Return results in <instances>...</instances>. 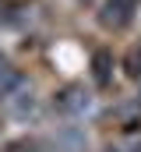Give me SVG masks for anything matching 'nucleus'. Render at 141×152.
I'll return each mask as SVG.
<instances>
[{
    "instance_id": "1",
    "label": "nucleus",
    "mask_w": 141,
    "mask_h": 152,
    "mask_svg": "<svg viewBox=\"0 0 141 152\" xmlns=\"http://www.w3.org/2000/svg\"><path fill=\"white\" fill-rule=\"evenodd\" d=\"M53 106H57V113H64V117H78V113L88 110V92L81 85H67V88H60L53 96Z\"/></svg>"
},
{
    "instance_id": "2",
    "label": "nucleus",
    "mask_w": 141,
    "mask_h": 152,
    "mask_svg": "<svg viewBox=\"0 0 141 152\" xmlns=\"http://www.w3.org/2000/svg\"><path fill=\"white\" fill-rule=\"evenodd\" d=\"M131 18H134V0H106L99 11V21L106 28H124L131 25Z\"/></svg>"
},
{
    "instance_id": "3",
    "label": "nucleus",
    "mask_w": 141,
    "mask_h": 152,
    "mask_svg": "<svg viewBox=\"0 0 141 152\" xmlns=\"http://www.w3.org/2000/svg\"><path fill=\"white\" fill-rule=\"evenodd\" d=\"M25 85V78H21V71L18 67H11V60L0 53V99H7V96H14L18 88Z\"/></svg>"
},
{
    "instance_id": "4",
    "label": "nucleus",
    "mask_w": 141,
    "mask_h": 152,
    "mask_svg": "<svg viewBox=\"0 0 141 152\" xmlns=\"http://www.w3.org/2000/svg\"><path fill=\"white\" fill-rule=\"evenodd\" d=\"M7 106H11V113H14V117H28V113H35V96H32V92L7 96Z\"/></svg>"
},
{
    "instance_id": "5",
    "label": "nucleus",
    "mask_w": 141,
    "mask_h": 152,
    "mask_svg": "<svg viewBox=\"0 0 141 152\" xmlns=\"http://www.w3.org/2000/svg\"><path fill=\"white\" fill-rule=\"evenodd\" d=\"M109 64H113V57L106 53V50H99L95 57H92V75H95V85H109Z\"/></svg>"
},
{
    "instance_id": "6",
    "label": "nucleus",
    "mask_w": 141,
    "mask_h": 152,
    "mask_svg": "<svg viewBox=\"0 0 141 152\" xmlns=\"http://www.w3.org/2000/svg\"><path fill=\"white\" fill-rule=\"evenodd\" d=\"M127 75L131 78H141V46H134L127 53Z\"/></svg>"
},
{
    "instance_id": "7",
    "label": "nucleus",
    "mask_w": 141,
    "mask_h": 152,
    "mask_svg": "<svg viewBox=\"0 0 141 152\" xmlns=\"http://www.w3.org/2000/svg\"><path fill=\"white\" fill-rule=\"evenodd\" d=\"M7 152H39V145L28 142V138H18V142H11V145H7Z\"/></svg>"
},
{
    "instance_id": "8",
    "label": "nucleus",
    "mask_w": 141,
    "mask_h": 152,
    "mask_svg": "<svg viewBox=\"0 0 141 152\" xmlns=\"http://www.w3.org/2000/svg\"><path fill=\"white\" fill-rule=\"evenodd\" d=\"M106 152H120V149H106Z\"/></svg>"
},
{
    "instance_id": "9",
    "label": "nucleus",
    "mask_w": 141,
    "mask_h": 152,
    "mask_svg": "<svg viewBox=\"0 0 141 152\" xmlns=\"http://www.w3.org/2000/svg\"><path fill=\"white\" fill-rule=\"evenodd\" d=\"M39 152H46V149H39Z\"/></svg>"
}]
</instances>
